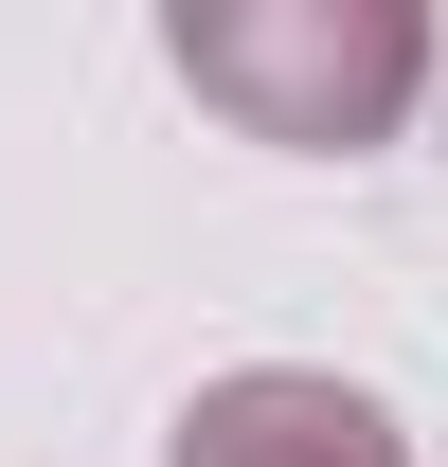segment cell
Masks as SVG:
<instances>
[{
    "label": "cell",
    "mask_w": 448,
    "mask_h": 467,
    "mask_svg": "<svg viewBox=\"0 0 448 467\" xmlns=\"http://www.w3.org/2000/svg\"><path fill=\"white\" fill-rule=\"evenodd\" d=\"M179 467H394V450H377V413H359V396L251 378V396H233V413H216V431H198Z\"/></svg>",
    "instance_id": "cell-1"
}]
</instances>
